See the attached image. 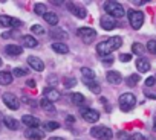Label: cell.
<instances>
[{
	"instance_id": "cell-1",
	"label": "cell",
	"mask_w": 156,
	"mask_h": 140,
	"mask_svg": "<svg viewBox=\"0 0 156 140\" xmlns=\"http://www.w3.org/2000/svg\"><path fill=\"white\" fill-rule=\"evenodd\" d=\"M122 46V38L121 37H112V38H109V40H106V41H103V43H100L98 46H97V53L100 55V56H110V53L113 52V50H116V49H119Z\"/></svg>"
},
{
	"instance_id": "cell-2",
	"label": "cell",
	"mask_w": 156,
	"mask_h": 140,
	"mask_svg": "<svg viewBox=\"0 0 156 140\" xmlns=\"http://www.w3.org/2000/svg\"><path fill=\"white\" fill-rule=\"evenodd\" d=\"M104 11H106V14L107 15H110V17H122V15H126V11H124V8H122V5L121 3H118V2H106L104 3Z\"/></svg>"
},
{
	"instance_id": "cell-3",
	"label": "cell",
	"mask_w": 156,
	"mask_h": 140,
	"mask_svg": "<svg viewBox=\"0 0 156 140\" xmlns=\"http://www.w3.org/2000/svg\"><path fill=\"white\" fill-rule=\"evenodd\" d=\"M136 105V96L133 93H122L119 96V108L122 111H130Z\"/></svg>"
},
{
	"instance_id": "cell-4",
	"label": "cell",
	"mask_w": 156,
	"mask_h": 140,
	"mask_svg": "<svg viewBox=\"0 0 156 140\" xmlns=\"http://www.w3.org/2000/svg\"><path fill=\"white\" fill-rule=\"evenodd\" d=\"M90 134H92L95 138H98V140H110V138L113 137L112 129L107 128V126H94V128L90 129Z\"/></svg>"
},
{
	"instance_id": "cell-5",
	"label": "cell",
	"mask_w": 156,
	"mask_h": 140,
	"mask_svg": "<svg viewBox=\"0 0 156 140\" xmlns=\"http://www.w3.org/2000/svg\"><path fill=\"white\" fill-rule=\"evenodd\" d=\"M127 15H129L130 26H132L133 29H139V28L144 25V12H141V11H135V9H130Z\"/></svg>"
},
{
	"instance_id": "cell-6",
	"label": "cell",
	"mask_w": 156,
	"mask_h": 140,
	"mask_svg": "<svg viewBox=\"0 0 156 140\" xmlns=\"http://www.w3.org/2000/svg\"><path fill=\"white\" fill-rule=\"evenodd\" d=\"M76 34H78L80 38H83V41H86V43H90L97 37V31L92 29V28H80L76 31Z\"/></svg>"
},
{
	"instance_id": "cell-7",
	"label": "cell",
	"mask_w": 156,
	"mask_h": 140,
	"mask_svg": "<svg viewBox=\"0 0 156 140\" xmlns=\"http://www.w3.org/2000/svg\"><path fill=\"white\" fill-rule=\"evenodd\" d=\"M81 116L89 123H95V122L100 120V113L97 110H94V108H83L81 110Z\"/></svg>"
},
{
	"instance_id": "cell-8",
	"label": "cell",
	"mask_w": 156,
	"mask_h": 140,
	"mask_svg": "<svg viewBox=\"0 0 156 140\" xmlns=\"http://www.w3.org/2000/svg\"><path fill=\"white\" fill-rule=\"evenodd\" d=\"M2 99H3V104L9 108V110H17L19 108V99L16 98V95H12V93H3V96H2Z\"/></svg>"
},
{
	"instance_id": "cell-9",
	"label": "cell",
	"mask_w": 156,
	"mask_h": 140,
	"mask_svg": "<svg viewBox=\"0 0 156 140\" xmlns=\"http://www.w3.org/2000/svg\"><path fill=\"white\" fill-rule=\"evenodd\" d=\"M0 26H5V28H19L22 26V22L8 15H0Z\"/></svg>"
},
{
	"instance_id": "cell-10",
	"label": "cell",
	"mask_w": 156,
	"mask_h": 140,
	"mask_svg": "<svg viewBox=\"0 0 156 140\" xmlns=\"http://www.w3.org/2000/svg\"><path fill=\"white\" fill-rule=\"evenodd\" d=\"M100 25H101V28H103L104 31H112V29L116 28V22H115V18L110 17V15H107V14L101 17Z\"/></svg>"
},
{
	"instance_id": "cell-11",
	"label": "cell",
	"mask_w": 156,
	"mask_h": 140,
	"mask_svg": "<svg viewBox=\"0 0 156 140\" xmlns=\"http://www.w3.org/2000/svg\"><path fill=\"white\" fill-rule=\"evenodd\" d=\"M66 6H67V9L72 12V14H75L78 18H86V15H87V11L84 9V8H81V6H78V5H75V3H66Z\"/></svg>"
},
{
	"instance_id": "cell-12",
	"label": "cell",
	"mask_w": 156,
	"mask_h": 140,
	"mask_svg": "<svg viewBox=\"0 0 156 140\" xmlns=\"http://www.w3.org/2000/svg\"><path fill=\"white\" fill-rule=\"evenodd\" d=\"M28 64H29L31 68L37 70V72H43L44 70V62L37 56H28Z\"/></svg>"
},
{
	"instance_id": "cell-13",
	"label": "cell",
	"mask_w": 156,
	"mask_h": 140,
	"mask_svg": "<svg viewBox=\"0 0 156 140\" xmlns=\"http://www.w3.org/2000/svg\"><path fill=\"white\" fill-rule=\"evenodd\" d=\"M25 135H26L29 140H43L44 132L40 131L38 128H28L26 132H25Z\"/></svg>"
},
{
	"instance_id": "cell-14",
	"label": "cell",
	"mask_w": 156,
	"mask_h": 140,
	"mask_svg": "<svg viewBox=\"0 0 156 140\" xmlns=\"http://www.w3.org/2000/svg\"><path fill=\"white\" fill-rule=\"evenodd\" d=\"M106 79H107V82L116 85L122 81V76H121L119 72H116V70H110V72H107V75H106Z\"/></svg>"
},
{
	"instance_id": "cell-15",
	"label": "cell",
	"mask_w": 156,
	"mask_h": 140,
	"mask_svg": "<svg viewBox=\"0 0 156 140\" xmlns=\"http://www.w3.org/2000/svg\"><path fill=\"white\" fill-rule=\"evenodd\" d=\"M61 98V93L58 92V90H55V88H46L44 90V99H48L49 102H55V101H58Z\"/></svg>"
},
{
	"instance_id": "cell-16",
	"label": "cell",
	"mask_w": 156,
	"mask_h": 140,
	"mask_svg": "<svg viewBox=\"0 0 156 140\" xmlns=\"http://www.w3.org/2000/svg\"><path fill=\"white\" fill-rule=\"evenodd\" d=\"M22 122H23L26 126H29V128H38V125H40V120H38L37 117L31 116V114H25V116L22 117Z\"/></svg>"
},
{
	"instance_id": "cell-17",
	"label": "cell",
	"mask_w": 156,
	"mask_h": 140,
	"mask_svg": "<svg viewBox=\"0 0 156 140\" xmlns=\"http://www.w3.org/2000/svg\"><path fill=\"white\" fill-rule=\"evenodd\" d=\"M3 123H5V126H6L8 129H12V131H17V129L20 128L19 120L14 119V117H11V116H5V117H3Z\"/></svg>"
},
{
	"instance_id": "cell-18",
	"label": "cell",
	"mask_w": 156,
	"mask_h": 140,
	"mask_svg": "<svg viewBox=\"0 0 156 140\" xmlns=\"http://www.w3.org/2000/svg\"><path fill=\"white\" fill-rule=\"evenodd\" d=\"M5 52L9 55V56H19L22 52H23V47L19 46V44H8L5 47Z\"/></svg>"
},
{
	"instance_id": "cell-19",
	"label": "cell",
	"mask_w": 156,
	"mask_h": 140,
	"mask_svg": "<svg viewBox=\"0 0 156 140\" xmlns=\"http://www.w3.org/2000/svg\"><path fill=\"white\" fill-rule=\"evenodd\" d=\"M136 68L139 70L141 73H145V72H148L150 70V62H148V59H145V58H138V61H136Z\"/></svg>"
},
{
	"instance_id": "cell-20",
	"label": "cell",
	"mask_w": 156,
	"mask_h": 140,
	"mask_svg": "<svg viewBox=\"0 0 156 140\" xmlns=\"http://www.w3.org/2000/svg\"><path fill=\"white\" fill-rule=\"evenodd\" d=\"M51 49H52L54 52H57V53H61V55H64V53H67V52H69V47H67V44H64V43H61V41L52 43Z\"/></svg>"
},
{
	"instance_id": "cell-21",
	"label": "cell",
	"mask_w": 156,
	"mask_h": 140,
	"mask_svg": "<svg viewBox=\"0 0 156 140\" xmlns=\"http://www.w3.org/2000/svg\"><path fill=\"white\" fill-rule=\"evenodd\" d=\"M81 75L84 81H95V72L89 67H81Z\"/></svg>"
},
{
	"instance_id": "cell-22",
	"label": "cell",
	"mask_w": 156,
	"mask_h": 140,
	"mask_svg": "<svg viewBox=\"0 0 156 140\" xmlns=\"http://www.w3.org/2000/svg\"><path fill=\"white\" fill-rule=\"evenodd\" d=\"M83 82L86 84V87H87L92 93H95V95L101 93V87H100V84H98L97 81H84V79H83Z\"/></svg>"
},
{
	"instance_id": "cell-23",
	"label": "cell",
	"mask_w": 156,
	"mask_h": 140,
	"mask_svg": "<svg viewBox=\"0 0 156 140\" xmlns=\"http://www.w3.org/2000/svg\"><path fill=\"white\" fill-rule=\"evenodd\" d=\"M12 82V73L0 72V85H9Z\"/></svg>"
},
{
	"instance_id": "cell-24",
	"label": "cell",
	"mask_w": 156,
	"mask_h": 140,
	"mask_svg": "<svg viewBox=\"0 0 156 140\" xmlns=\"http://www.w3.org/2000/svg\"><path fill=\"white\" fill-rule=\"evenodd\" d=\"M43 18H44V22L49 23L51 26H55V25L58 23V15H57L55 12H46V14L43 15Z\"/></svg>"
},
{
	"instance_id": "cell-25",
	"label": "cell",
	"mask_w": 156,
	"mask_h": 140,
	"mask_svg": "<svg viewBox=\"0 0 156 140\" xmlns=\"http://www.w3.org/2000/svg\"><path fill=\"white\" fill-rule=\"evenodd\" d=\"M22 40H23V44H25L26 47H35V46L38 44L37 38H34L32 35H23Z\"/></svg>"
},
{
	"instance_id": "cell-26",
	"label": "cell",
	"mask_w": 156,
	"mask_h": 140,
	"mask_svg": "<svg viewBox=\"0 0 156 140\" xmlns=\"http://www.w3.org/2000/svg\"><path fill=\"white\" fill-rule=\"evenodd\" d=\"M40 107H41L44 111H48V113H55V111H57V110H55V107H54V104H52V102H49V101H48V99H44V98L40 101Z\"/></svg>"
},
{
	"instance_id": "cell-27",
	"label": "cell",
	"mask_w": 156,
	"mask_h": 140,
	"mask_svg": "<svg viewBox=\"0 0 156 140\" xmlns=\"http://www.w3.org/2000/svg\"><path fill=\"white\" fill-rule=\"evenodd\" d=\"M70 99H72V102H73L75 105H83V104H86V98H84L81 93H72V95H70Z\"/></svg>"
},
{
	"instance_id": "cell-28",
	"label": "cell",
	"mask_w": 156,
	"mask_h": 140,
	"mask_svg": "<svg viewBox=\"0 0 156 140\" xmlns=\"http://www.w3.org/2000/svg\"><path fill=\"white\" fill-rule=\"evenodd\" d=\"M43 128H44V131H54V129H58L60 128V123H57L54 120H48V122L43 123Z\"/></svg>"
},
{
	"instance_id": "cell-29",
	"label": "cell",
	"mask_w": 156,
	"mask_h": 140,
	"mask_svg": "<svg viewBox=\"0 0 156 140\" xmlns=\"http://www.w3.org/2000/svg\"><path fill=\"white\" fill-rule=\"evenodd\" d=\"M132 50H133V53H136V55H142L144 52H145V47L141 44V43H133L132 44Z\"/></svg>"
},
{
	"instance_id": "cell-30",
	"label": "cell",
	"mask_w": 156,
	"mask_h": 140,
	"mask_svg": "<svg viewBox=\"0 0 156 140\" xmlns=\"http://www.w3.org/2000/svg\"><path fill=\"white\" fill-rule=\"evenodd\" d=\"M139 79H141V76H139V75H130V76L126 79V82H127V85H129V87H135V85L139 82Z\"/></svg>"
},
{
	"instance_id": "cell-31",
	"label": "cell",
	"mask_w": 156,
	"mask_h": 140,
	"mask_svg": "<svg viewBox=\"0 0 156 140\" xmlns=\"http://www.w3.org/2000/svg\"><path fill=\"white\" fill-rule=\"evenodd\" d=\"M34 11H35V14H37V15H44V14L48 12V9H46V5H43V3H38V5H35Z\"/></svg>"
},
{
	"instance_id": "cell-32",
	"label": "cell",
	"mask_w": 156,
	"mask_h": 140,
	"mask_svg": "<svg viewBox=\"0 0 156 140\" xmlns=\"http://www.w3.org/2000/svg\"><path fill=\"white\" fill-rule=\"evenodd\" d=\"M51 35H52L54 38H67V34H66L64 31H61V29L52 31V32H51Z\"/></svg>"
},
{
	"instance_id": "cell-33",
	"label": "cell",
	"mask_w": 156,
	"mask_h": 140,
	"mask_svg": "<svg viewBox=\"0 0 156 140\" xmlns=\"http://www.w3.org/2000/svg\"><path fill=\"white\" fill-rule=\"evenodd\" d=\"M147 50L150 52V53H156V40H150L148 43H147Z\"/></svg>"
},
{
	"instance_id": "cell-34",
	"label": "cell",
	"mask_w": 156,
	"mask_h": 140,
	"mask_svg": "<svg viewBox=\"0 0 156 140\" xmlns=\"http://www.w3.org/2000/svg\"><path fill=\"white\" fill-rule=\"evenodd\" d=\"M31 31H32V34H38V35L44 34V29H43L40 25H34V26H31Z\"/></svg>"
},
{
	"instance_id": "cell-35",
	"label": "cell",
	"mask_w": 156,
	"mask_h": 140,
	"mask_svg": "<svg viewBox=\"0 0 156 140\" xmlns=\"http://www.w3.org/2000/svg\"><path fill=\"white\" fill-rule=\"evenodd\" d=\"M75 84H76V79H75V78H64V87L70 88V87H73Z\"/></svg>"
},
{
	"instance_id": "cell-36",
	"label": "cell",
	"mask_w": 156,
	"mask_h": 140,
	"mask_svg": "<svg viewBox=\"0 0 156 140\" xmlns=\"http://www.w3.org/2000/svg\"><path fill=\"white\" fill-rule=\"evenodd\" d=\"M12 75H14V76H17V78L25 76V75H26V70H23V68H19V67H17V68H14V70H12Z\"/></svg>"
},
{
	"instance_id": "cell-37",
	"label": "cell",
	"mask_w": 156,
	"mask_h": 140,
	"mask_svg": "<svg viewBox=\"0 0 156 140\" xmlns=\"http://www.w3.org/2000/svg\"><path fill=\"white\" fill-rule=\"evenodd\" d=\"M119 59H121L122 62H129V61L132 59V55H130V53H121V55H119Z\"/></svg>"
},
{
	"instance_id": "cell-38",
	"label": "cell",
	"mask_w": 156,
	"mask_h": 140,
	"mask_svg": "<svg viewBox=\"0 0 156 140\" xmlns=\"http://www.w3.org/2000/svg\"><path fill=\"white\" fill-rule=\"evenodd\" d=\"M154 84H156V78L150 76V78H147V79H145V85H147V87H153Z\"/></svg>"
},
{
	"instance_id": "cell-39",
	"label": "cell",
	"mask_w": 156,
	"mask_h": 140,
	"mask_svg": "<svg viewBox=\"0 0 156 140\" xmlns=\"http://www.w3.org/2000/svg\"><path fill=\"white\" fill-rule=\"evenodd\" d=\"M130 140H145V135H142V134H133V135H130Z\"/></svg>"
},
{
	"instance_id": "cell-40",
	"label": "cell",
	"mask_w": 156,
	"mask_h": 140,
	"mask_svg": "<svg viewBox=\"0 0 156 140\" xmlns=\"http://www.w3.org/2000/svg\"><path fill=\"white\" fill-rule=\"evenodd\" d=\"M103 62H104V64H112V62H113V56H112V55H110V56H104V58H103Z\"/></svg>"
},
{
	"instance_id": "cell-41",
	"label": "cell",
	"mask_w": 156,
	"mask_h": 140,
	"mask_svg": "<svg viewBox=\"0 0 156 140\" xmlns=\"http://www.w3.org/2000/svg\"><path fill=\"white\" fill-rule=\"evenodd\" d=\"M48 81H49L52 85H55V84H57V78H55V76H52V78H51V79H48Z\"/></svg>"
},
{
	"instance_id": "cell-42",
	"label": "cell",
	"mask_w": 156,
	"mask_h": 140,
	"mask_svg": "<svg viewBox=\"0 0 156 140\" xmlns=\"http://www.w3.org/2000/svg\"><path fill=\"white\" fill-rule=\"evenodd\" d=\"M34 85H35V82H34L32 79H31V81H28V87H34Z\"/></svg>"
},
{
	"instance_id": "cell-43",
	"label": "cell",
	"mask_w": 156,
	"mask_h": 140,
	"mask_svg": "<svg viewBox=\"0 0 156 140\" xmlns=\"http://www.w3.org/2000/svg\"><path fill=\"white\" fill-rule=\"evenodd\" d=\"M52 3H54V5H61L63 2H60V0H52Z\"/></svg>"
},
{
	"instance_id": "cell-44",
	"label": "cell",
	"mask_w": 156,
	"mask_h": 140,
	"mask_svg": "<svg viewBox=\"0 0 156 140\" xmlns=\"http://www.w3.org/2000/svg\"><path fill=\"white\" fill-rule=\"evenodd\" d=\"M49 140H64V138L63 137H51Z\"/></svg>"
},
{
	"instance_id": "cell-45",
	"label": "cell",
	"mask_w": 156,
	"mask_h": 140,
	"mask_svg": "<svg viewBox=\"0 0 156 140\" xmlns=\"http://www.w3.org/2000/svg\"><path fill=\"white\" fill-rule=\"evenodd\" d=\"M67 122H75V117H72V116H69V117H67Z\"/></svg>"
},
{
	"instance_id": "cell-46",
	"label": "cell",
	"mask_w": 156,
	"mask_h": 140,
	"mask_svg": "<svg viewBox=\"0 0 156 140\" xmlns=\"http://www.w3.org/2000/svg\"><path fill=\"white\" fill-rule=\"evenodd\" d=\"M153 129H154V131H156V117H154V119H153Z\"/></svg>"
},
{
	"instance_id": "cell-47",
	"label": "cell",
	"mask_w": 156,
	"mask_h": 140,
	"mask_svg": "<svg viewBox=\"0 0 156 140\" xmlns=\"http://www.w3.org/2000/svg\"><path fill=\"white\" fill-rule=\"evenodd\" d=\"M2 62H3V61H2V58H0V65H2Z\"/></svg>"
},
{
	"instance_id": "cell-48",
	"label": "cell",
	"mask_w": 156,
	"mask_h": 140,
	"mask_svg": "<svg viewBox=\"0 0 156 140\" xmlns=\"http://www.w3.org/2000/svg\"><path fill=\"white\" fill-rule=\"evenodd\" d=\"M154 78H156V76H154Z\"/></svg>"
}]
</instances>
